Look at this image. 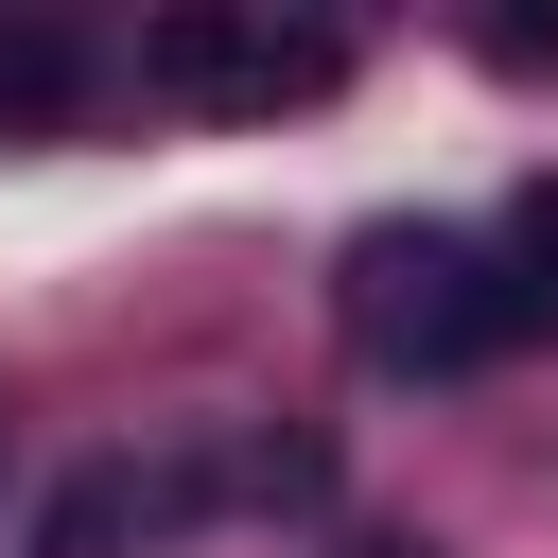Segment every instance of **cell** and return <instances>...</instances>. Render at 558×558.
I'll use <instances>...</instances> for the list:
<instances>
[{"label":"cell","mask_w":558,"mask_h":558,"mask_svg":"<svg viewBox=\"0 0 558 558\" xmlns=\"http://www.w3.org/2000/svg\"><path fill=\"white\" fill-rule=\"evenodd\" d=\"M140 87L192 105V122H279V105H331L349 87V35L262 17V0H174V17H140Z\"/></svg>","instance_id":"obj_2"},{"label":"cell","mask_w":558,"mask_h":558,"mask_svg":"<svg viewBox=\"0 0 558 558\" xmlns=\"http://www.w3.org/2000/svg\"><path fill=\"white\" fill-rule=\"evenodd\" d=\"M523 331H558L541 244H471V227H366L349 244V349L366 366H488Z\"/></svg>","instance_id":"obj_1"},{"label":"cell","mask_w":558,"mask_h":558,"mask_svg":"<svg viewBox=\"0 0 558 558\" xmlns=\"http://www.w3.org/2000/svg\"><path fill=\"white\" fill-rule=\"evenodd\" d=\"M157 506H174V488H157V471H122V453H105V471H70V488H52V506H35V558H122V541H140V523H157Z\"/></svg>","instance_id":"obj_3"},{"label":"cell","mask_w":558,"mask_h":558,"mask_svg":"<svg viewBox=\"0 0 558 558\" xmlns=\"http://www.w3.org/2000/svg\"><path fill=\"white\" fill-rule=\"evenodd\" d=\"M70 87H87V52H70L52 17H0V140H17V122H52Z\"/></svg>","instance_id":"obj_4"},{"label":"cell","mask_w":558,"mask_h":558,"mask_svg":"<svg viewBox=\"0 0 558 558\" xmlns=\"http://www.w3.org/2000/svg\"><path fill=\"white\" fill-rule=\"evenodd\" d=\"M488 52L506 70H558V17H488Z\"/></svg>","instance_id":"obj_6"},{"label":"cell","mask_w":558,"mask_h":558,"mask_svg":"<svg viewBox=\"0 0 558 558\" xmlns=\"http://www.w3.org/2000/svg\"><path fill=\"white\" fill-rule=\"evenodd\" d=\"M227 488H244V506H314V488H331V453H314V436H244V453H227Z\"/></svg>","instance_id":"obj_5"},{"label":"cell","mask_w":558,"mask_h":558,"mask_svg":"<svg viewBox=\"0 0 558 558\" xmlns=\"http://www.w3.org/2000/svg\"><path fill=\"white\" fill-rule=\"evenodd\" d=\"M349 558H418V541H349Z\"/></svg>","instance_id":"obj_7"}]
</instances>
